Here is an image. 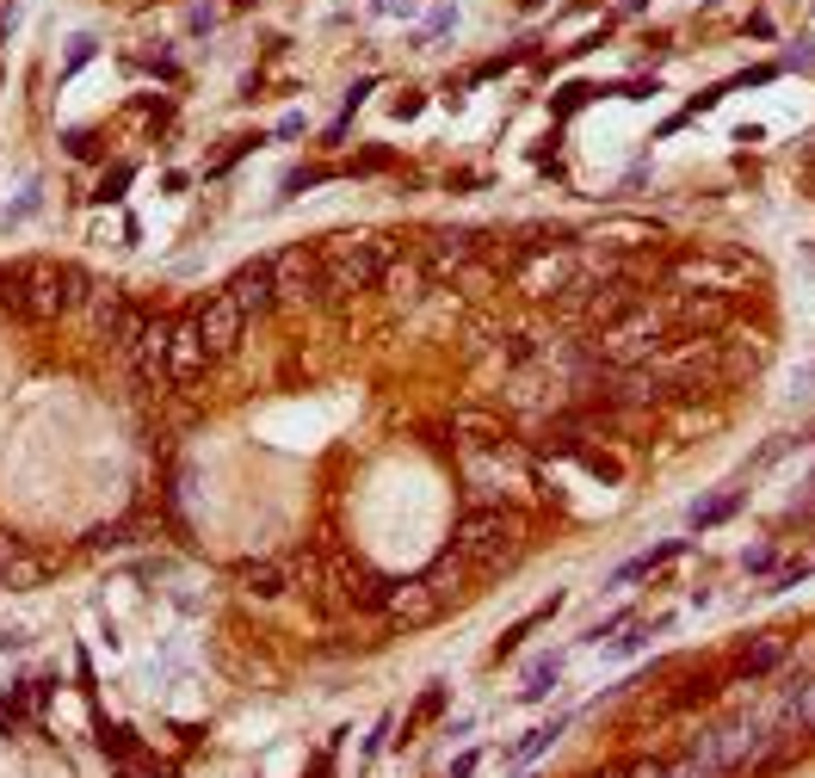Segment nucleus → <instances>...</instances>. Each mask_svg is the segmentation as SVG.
Instances as JSON below:
<instances>
[{"instance_id": "obj_4", "label": "nucleus", "mask_w": 815, "mask_h": 778, "mask_svg": "<svg viewBox=\"0 0 815 778\" xmlns=\"http://www.w3.org/2000/svg\"><path fill=\"white\" fill-rule=\"evenodd\" d=\"M735 513V494H723V501H699L692 506V525H716V519Z\"/></svg>"}, {"instance_id": "obj_1", "label": "nucleus", "mask_w": 815, "mask_h": 778, "mask_svg": "<svg viewBox=\"0 0 815 778\" xmlns=\"http://www.w3.org/2000/svg\"><path fill=\"white\" fill-rule=\"evenodd\" d=\"M673 556H686V538H668V544L643 550V556H630L624 569H618V575H612V587H624V581H636V575H655L661 562H673Z\"/></svg>"}, {"instance_id": "obj_5", "label": "nucleus", "mask_w": 815, "mask_h": 778, "mask_svg": "<svg viewBox=\"0 0 815 778\" xmlns=\"http://www.w3.org/2000/svg\"><path fill=\"white\" fill-rule=\"evenodd\" d=\"M81 62H93V38H74V50H69V62H62V74H74Z\"/></svg>"}, {"instance_id": "obj_3", "label": "nucleus", "mask_w": 815, "mask_h": 778, "mask_svg": "<svg viewBox=\"0 0 815 778\" xmlns=\"http://www.w3.org/2000/svg\"><path fill=\"white\" fill-rule=\"evenodd\" d=\"M557 735H562V717H557V723H538V729H531L526 741H519V748L507 754V766H526L531 754H543V748H550V741H557Z\"/></svg>"}, {"instance_id": "obj_2", "label": "nucleus", "mask_w": 815, "mask_h": 778, "mask_svg": "<svg viewBox=\"0 0 815 778\" xmlns=\"http://www.w3.org/2000/svg\"><path fill=\"white\" fill-rule=\"evenodd\" d=\"M550 679H562V655H538L526 674V686H519V698H543L550 692Z\"/></svg>"}]
</instances>
